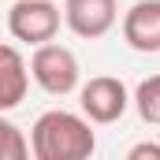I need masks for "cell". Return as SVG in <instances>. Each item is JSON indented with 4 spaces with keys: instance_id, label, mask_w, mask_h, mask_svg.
<instances>
[{
    "instance_id": "6da1fadb",
    "label": "cell",
    "mask_w": 160,
    "mask_h": 160,
    "mask_svg": "<svg viewBox=\"0 0 160 160\" xmlns=\"http://www.w3.org/2000/svg\"><path fill=\"white\" fill-rule=\"evenodd\" d=\"M89 116L82 112H63V108H52V112H41L38 123L30 127V145H34V157L38 160H89L97 149V134L89 127Z\"/></svg>"
},
{
    "instance_id": "7a4b0ae2",
    "label": "cell",
    "mask_w": 160,
    "mask_h": 160,
    "mask_svg": "<svg viewBox=\"0 0 160 160\" xmlns=\"http://www.w3.org/2000/svg\"><path fill=\"white\" fill-rule=\"evenodd\" d=\"M30 71H34V82L52 97H67L78 89V60L63 45H52V41L38 45L30 56Z\"/></svg>"
},
{
    "instance_id": "3957f363",
    "label": "cell",
    "mask_w": 160,
    "mask_h": 160,
    "mask_svg": "<svg viewBox=\"0 0 160 160\" xmlns=\"http://www.w3.org/2000/svg\"><path fill=\"white\" fill-rule=\"evenodd\" d=\"M60 30V8L52 0H15L8 8V34L26 45H45Z\"/></svg>"
},
{
    "instance_id": "277c9868",
    "label": "cell",
    "mask_w": 160,
    "mask_h": 160,
    "mask_svg": "<svg viewBox=\"0 0 160 160\" xmlns=\"http://www.w3.org/2000/svg\"><path fill=\"white\" fill-rule=\"evenodd\" d=\"M78 104L93 123H116L127 112V104H130V93H127V86L119 78L97 75V78H89L78 89Z\"/></svg>"
},
{
    "instance_id": "5b68a950",
    "label": "cell",
    "mask_w": 160,
    "mask_h": 160,
    "mask_svg": "<svg viewBox=\"0 0 160 160\" xmlns=\"http://www.w3.org/2000/svg\"><path fill=\"white\" fill-rule=\"evenodd\" d=\"M119 19L116 0H63V22L75 38H104Z\"/></svg>"
},
{
    "instance_id": "8992f818",
    "label": "cell",
    "mask_w": 160,
    "mask_h": 160,
    "mask_svg": "<svg viewBox=\"0 0 160 160\" xmlns=\"http://www.w3.org/2000/svg\"><path fill=\"white\" fill-rule=\"evenodd\" d=\"M123 41L134 52H160V0H138L127 8Z\"/></svg>"
},
{
    "instance_id": "52a82bcc",
    "label": "cell",
    "mask_w": 160,
    "mask_h": 160,
    "mask_svg": "<svg viewBox=\"0 0 160 160\" xmlns=\"http://www.w3.org/2000/svg\"><path fill=\"white\" fill-rule=\"evenodd\" d=\"M30 63L19 56L15 45H4L0 48V112H11L22 104L26 89H30Z\"/></svg>"
},
{
    "instance_id": "ba28073f",
    "label": "cell",
    "mask_w": 160,
    "mask_h": 160,
    "mask_svg": "<svg viewBox=\"0 0 160 160\" xmlns=\"http://www.w3.org/2000/svg\"><path fill=\"white\" fill-rule=\"evenodd\" d=\"M134 108H138V116L149 123V127H160V75H149V78L138 82Z\"/></svg>"
},
{
    "instance_id": "9c48e42d",
    "label": "cell",
    "mask_w": 160,
    "mask_h": 160,
    "mask_svg": "<svg viewBox=\"0 0 160 160\" xmlns=\"http://www.w3.org/2000/svg\"><path fill=\"white\" fill-rule=\"evenodd\" d=\"M34 153V145L22 138V130L11 119H0V157L4 160H26Z\"/></svg>"
},
{
    "instance_id": "30bf717a",
    "label": "cell",
    "mask_w": 160,
    "mask_h": 160,
    "mask_svg": "<svg viewBox=\"0 0 160 160\" xmlns=\"http://www.w3.org/2000/svg\"><path fill=\"white\" fill-rule=\"evenodd\" d=\"M127 160H160V145L157 142H138L127 149Z\"/></svg>"
}]
</instances>
